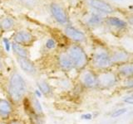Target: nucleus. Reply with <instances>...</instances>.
Listing matches in <instances>:
<instances>
[{
    "label": "nucleus",
    "instance_id": "nucleus-1",
    "mask_svg": "<svg viewBox=\"0 0 133 124\" xmlns=\"http://www.w3.org/2000/svg\"><path fill=\"white\" fill-rule=\"evenodd\" d=\"M27 92L28 85L23 75L17 71L12 72L8 83V94L12 101L19 103L23 100Z\"/></svg>",
    "mask_w": 133,
    "mask_h": 124
},
{
    "label": "nucleus",
    "instance_id": "nucleus-2",
    "mask_svg": "<svg viewBox=\"0 0 133 124\" xmlns=\"http://www.w3.org/2000/svg\"><path fill=\"white\" fill-rule=\"evenodd\" d=\"M68 55L72 62L73 67L77 69H82L86 65L87 62V56L84 50L80 45H71L68 51Z\"/></svg>",
    "mask_w": 133,
    "mask_h": 124
},
{
    "label": "nucleus",
    "instance_id": "nucleus-3",
    "mask_svg": "<svg viewBox=\"0 0 133 124\" xmlns=\"http://www.w3.org/2000/svg\"><path fill=\"white\" fill-rule=\"evenodd\" d=\"M12 38H14V42L18 43L24 47L32 45L37 40L36 36L27 30H20L16 32Z\"/></svg>",
    "mask_w": 133,
    "mask_h": 124
},
{
    "label": "nucleus",
    "instance_id": "nucleus-4",
    "mask_svg": "<svg viewBox=\"0 0 133 124\" xmlns=\"http://www.w3.org/2000/svg\"><path fill=\"white\" fill-rule=\"evenodd\" d=\"M50 11L57 22L61 25H66L68 23V17L66 15L64 8L60 4L57 3H52L50 4Z\"/></svg>",
    "mask_w": 133,
    "mask_h": 124
},
{
    "label": "nucleus",
    "instance_id": "nucleus-5",
    "mask_svg": "<svg viewBox=\"0 0 133 124\" xmlns=\"http://www.w3.org/2000/svg\"><path fill=\"white\" fill-rule=\"evenodd\" d=\"M17 62H18L20 68L22 69L25 73L30 74V75H34V74H37V70L36 65L29 58L17 56Z\"/></svg>",
    "mask_w": 133,
    "mask_h": 124
},
{
    "label": "nucleus",
    "instance_id": "nucleus-6",
    "mask_svg": "<svg viewBox=\"0 0 133 124\" xmlns=\"http://www.w3.org/2000/svg\"><path fill=\"white\" fill-rule=\"evenodd\" d=\"M111 62V58L105 51H98L95 54L93 63L98 68H106L109 66Z\"/></svg>",
    "mask_w": 133,
    "mask_h": 124
},
{
    "label": "nucleus",
    "instance_id": "nucleus-7",
    "mask_svg": "<svg viewBox=\"0 0 133 124\" xmlns=\"http://www.w3.org/2000/svg\"><path fill=\"white\" fill-rule=\"evenodd\" d=\"M64 32L68 38L72 39V41H77V42H82V41H85L86 39L84 33L77 30V28H75L72 26H69V25H66V27H65Z\"/></svg>",
    "mask_w": 133,
    "mask_h": 124
},
{
    "label": "nucleus",
    "instance_id": "nucleus-8",
    "mask_svg": "<svg viewBox=\"0 0 133 124\" xmlns=\"http://www.w3.org/2000/svg\"><path fill=\"white\" fill-rule=\"evenodd\" d=\"M57 65L63 71H69L73 68L72 62L71 60L68 53H61L57 57Z\"/></svg>",
    "mask_w": 133,
    "mask_h": 124
},
{
    "label": "nucleus",
    "instance_id": "nucleus-9",
    "mask_svg": "<svg viewBox=\"0 0 133 124\" xmlns=\"http://www.w3.org/2000/svg\"><path fill=\"white\" fill-rule=\"evenodd\" d=\"M90 5L96 10L104 13H111L113 12L112 7L103 0H90Z\"/></svg>",
    "mask_w": 133,
    "mask_h": 124
},
{
    "label": "nucleus",
    "instance_id": "nucleus-10",
    "mask_svg": "<svg viewBox=\"0 0 133 124\" xmlns=\"http://www.w3.org/2000/svg\"><path fill=\"white\" fill-rule=\"evenodd\" d=\"M12 113V107L11 103L5 98H0V117L3 119H7Z\"/></svg>",
    "mask_w": 133,
    "mask_h": 124
},
{
    "label": "nucleus",
    "instance_id": "nucleus-11",
    "mask_svg": "<svg viewBox=\"0 0 133 124\" xmlns=\"http://www.w3.org/2000/svg\"><path fill=\"white\" fill-rule=\"evenodd\" d=\"M12 50L14 53L18 57H23V58H29V52L26 47H23L18 43L12 42Z\"/></svg>",
    "mask_w": 133,
    "mask_h": 124
},
{
    "label": "nucleus",
    "instance_id": "nucleus-12",
    "mask_svg": "<svg viewBox=\"0 0 133 124\" xmlns=\"http://www.w3.org/2000/svg\"><path fill=\"white\" fill-rule=\"evenodd\" d=\"M82 83L87 87L91 88V87H94L97 84V79L96 78V76L93 74H91L90 72H87L82 76Z\"/></svg>",
    "mask_w": 133,
    "mask_h": 124
},
{
    "label": "nucleus",
    "instance_id": "nucleus-13",
    "mask_svg": "<svg viewBox=\"0 0 133 124\" xmlns=\"http://www.w3.org/2000/svg\"><path fill=\"white\" fill-rule=\"evenodd\" d=\"M0 22H1V26L3 32H9L12 30L16 24L15 20L11 17H5V18L0 20Z\"/></svg>",
    "mask_w": 133,
    "mask_h": 124
},
{
    "label": "nucleus",
    "instance_id": "nucleus-14",
    "mask_svg": "<svg viewBox=\"0 0 133 124\" xmlns=\"http://www.w3.org/2000/svg\"><path fill=\"white\" fill-rule=\"evenodd\" d=\"M29 102H30L32 109H33V111H34L37 115H39V116L43 115V107H42L39 100L37 99V98L35 96V95H32V96L30 97V98H29Z\"/></svg>",
    "mask_w": 133,
    "mask_h": 124
},
{
    "label": "nucleus",
    "instance_id": "nucleus-15",
    "mask_svg": "<svg viewBox=\"0 0 133 124\" xmlns=\"http://www.w3.org/2000/svg\"><path fill=\"white\" fill-rule=\"evenodd\" d=\"M37 86L38 88L37 89L40 91L43 95L48 96V95L52 94V87L46 81H38L37 83Z\"/></svg>",
    "mask_w": 133,
    "mask_h": 124
},
{
    "label": "nucleus",
    "instance_id": "nucleus-16",
    "mask_svg": "<svg viewBox=\"0 0 133 124\" xmlns=\"http://www.w3.org/2000/svg\"><path fill=\"white\" fill-rule=\"evenodd\" d=\"M109 23L111 25H112V26L116 27H120V28L125 27L127 26V24H126V22H124V21L120 20L117 18H111L109 19Z\"/></svg>",
    "mask_w": 133,
    "mask_h": 124
},
{
    "label": "nucleus",
    "instance_id": "nucleus-17",
    "mask_svg": "<svg viewBox=\"0 0 133 124\" xmlns=\"http://www.w3.org/2000/svg\"><path fill=\"white\" fill-rule=\"evenodd\" d=\"M99 82H100V84L102 85L111 84H112V82H114V76L109 77L108 74H104V75L99 78Z\"/></svg>",
    "mask_w": 133,
    "mask_h": 124
},
{
    "label": "nucleus",
    "instance_id": "nucleus-18",
    "mask_svg": "<svg viewBox=\"0 0 133 124\" xmlns=\"http://www.w3.org/2000/svg\"><path fill=\"white\" fill-rule=\"evenodd\" d=\"M120 72L124 75H131L133 74V65H129L123 66L120 69Z\"/></svg>",
    "mask_w": 133,
    "mask_h": 124
},
{
    "label": "nucleus",
    "instance_id": "nucleus-19",
    "mask_svg": "<svg viewBox=\"0 0 133 124\" xmlns=\"http://www.w3.org/2000/svg\"><path fill=\"white\" fill-rule=\"evenodd\" d=\"M57 47V42L53 38H48L45 42V48L48 51L55 49Z\"/></svg>",
    "mask_w": 133,
    "mask_h": 124
},
{
    "label": "nucleus",
    "instance_id": "nucleus-20",
    "mask_svg": "<svg viewBox=\"0 0 133 124\" xmlns=\"http://www.w3.org/2000/svg\"><path fill=\"white\" fill-rule=\"evenodd\" d=\"M127 55L125 54L124 52H117L115 54V56L112 57L111 60H115V61H120V60H125L126 59H127Z\"/></svg>",
    "mask_w": 133,
    "mask_h": 124
},
{
    "label": "nucleus",
    "instance_id": "nucleus-21",
    "mask_svg": "<svg viewBox=\"0 0 133 124\" xmlns=\"http://www.w3.org/2000/svg\"><path fill=\"white\" fill-rule=\"evenodd\" d=\"M3 49H5L7 52H9L12 49V42L8 37H3Z\"/></svg>",
    "mask_w": 133,
    "mask_h": 124
},
{
    "label": "nucleus",
    "instance_id": "nucleus-22",
    "mask_svg": "<svg viewBox=\"0 0 133 124\" xmlns=\"http://www.w3.org/2000/svg\"><path fill=\"white\" fill-rule=\"evenodd\" d=\"M102 18L100 17L99 15H93L91 18L89 19L88 21V23L90 25H96V24H98L99 22H102Z\"/></svg>",
    "mask_w": 133,
    "mask_h": 124
},
{
    "label": "nucleus",
    "instance_id": "nucleus-23",
    "mask_svg": "<svg viewBox=\"0 0 133 124\" xmlns=\"http://www.w3.org/2000/svg\"><path fill=\"white\" fill-rule=\"evenodd\" d=\"M127 110L126 109H121V110H117V111H116L115 113L112 114V117H118L119 115H122V113H124L125 112H126Z\"/></svg>",
    "mask_w": 133,
    "mask_h": 124
},
{
    "label": "nucleus",
    "instance_id": "nucleus-24",
    "mask_svg": "<svg viewBox=\"0 0 133 124\" xmlns=\"http://www.w3.org/2000/svg\"><path fill=\"white\" fill-rule=\"evenodd\" d=\"M8 124H23V122L19 119H12L8 122Z\"/></svg>",
    "mask_w": 133,
    "mask_h": 124
},
{
    "label": "nucleus",
    "instance_id": "nucleus-25",
    "mask_svg": "<svg viewBox=\"0 0 133 124\" xmlns=\"http://www.w3.org/2000/svg\"><path fill=\"white\" fill-rule=\"evenodd\" d=\"M22 3H23L24 4H28V5H33L34 3V0H19Z\"/></svg>",
    "mask_w": 133,
    "mask_h": 124
},
{
    "label": "nucleus",
    "instance_id": "nucleus-26",
    "mask_svg": "<svg viewBox=\"0 0 133 124\" xmlns=\"http://www.w3.org/2000/svg\"><path fill=\"white\" fill-rule=\"evenodd\" d=\"M91 118H92V116H91V114H90V113L84 114L82 116V119H87V120H90V119H91Z\"/></svg>",
    "mask_w": 133,
    "mask_h": 124
},
{
    "label": "nucleus",
    "instance_id": "nucleus-27",
    "mask_svg": "<svg viewBox=\"0 0 133 124\" xmlns=\"http://www.w3.org/2000/svg\"><path fill=\"white\" fill-rule=\"evenodd\" d=\"M34 95L37 97V98H41L42 96H43V94H42V93L40 92V91L38 89H35L34 90Z\"/></svg>",
    "mask_w": 133,
    "mask_h": 124
},
{
    "label": "nucleus",
    "instance_id": "nucleus-28",
    "mask_svg": "<svg viewBox=\"0 0 133 124\" xmlns=\"http://www.w3.org/2000/svg\"><path fill=\"white\" fill-rule=\"evenodd\" d=\"M125 102L128 103H133V95L131 97H127V98H125Z\"/></svg>",
    "mask_w": 133,
    "mask_h": 124
},
{
    "label": "nucleus",
    "instance_id": "nucleus-29",
    "mask_svg": "<svg viewBox=\"0 0 133 124\" xmlns=\"http://www.w3.org/2000/svg\"><path fill=\"white\" fill-rule=\"evenodd\" d=\"M3 51H4L3 47L1 45V44H0V58H1V56L3 55Z\"/></svg>",
    "mask_w": 133,
    "mask_h": 124
},
{
    "label": "nucleus",
    "instance_id": "nucleus-30",
    "mask_svg": "<svg viewBox=\"0 0 133 124\" xmlns=\"http://www.w3.org/2000/svg\"><path fill=\"white\" fill-rule=\"evenodd\" d=\"M3 69V64L1 59H0V71H2Z\"/></svg>",
    "mask_w": 133,
    "mask_h": 124
},
{
    "label": "nucleus",
    "instance_id": "nucleus-31",
    "mask_svg": "<svg viewBox=\"0 0 133 124\" xmlns=\"http://www.w3.org/2000/svg\"><path fill=\"white\" fill-rule=\"evenodd\" d=\"M3 32V28H2V26H1V22H0V36H2Z\"/></svg>",
    "mask_w": 133,
    "mask_h": 124
},
{
    "label": "nucleus",
    "instance_id": "nucleus-32",
    "mask_svg": "<svg viewBox=\"0 0 133 124\" xmlns=\"http://www.w3.org/2000/svg\"><path fill=\"white\" fill-rule=\"evenodd\" d=\"M128 84L130 87H133V80H131L130 82L128 83Z\"/></svg>",
    "mask_w": 133,
    "mask_h": 124
},
{
    "label": "nucleus",
    "instance_id": "nucleus-33",
    "mask_svg": "<svg viewBox=\"0 0 133 124\" xmlns=\"http://www.w3.org/2000/svg\"><path fill=\"white\" fill-rule=\"evenodd\" d=\"M0 124H3V123H0Z\"/></svg>",
    "mask_w": 133,
    "mask_h": 124
}]
</instances>
